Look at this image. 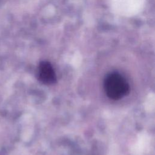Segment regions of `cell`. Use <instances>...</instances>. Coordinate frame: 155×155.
I'll return each mask as SVG.
<instances>
[{
	"instance_id": "6da1fadb",
	"label": "cell",
	"mask_w": 155,
	"mask_h": 155,
	"mask_svg": "<svg viewBox=\"0 0 155 155\" xmlns=\"http://www.w3.org/2000/svg\"><path fill=\"white\" fill-rule=\"evenodd\" d=\"M106 95L111 99L119 100L125 96L130 91L129 84L119 73L113 72L108 74L104 81Z\"/></svg>"
},
{
	"instance_id": "7a4b0ae2",
	"label": "cell",
	"mask_w": 155,
	"mask_h": 155,
	"mask_svg": "<svg viewBox=\"0 0 155 155\" xmlns=\"http://www.w3.org/2000/svg\"><path fill=\"white\" fill-rule=\"evenodd\" d=\"M39 80L46 85L53 84L56 82V76L51 64L47 61L41 62L38 67Z\"/></svg>"
}]
</instances>
